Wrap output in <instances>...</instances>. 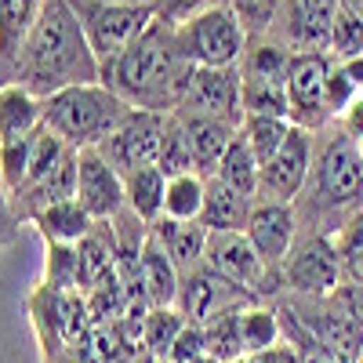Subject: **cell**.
Returning <instances> with one entry per match:
<instances>
[{
  "instance_id": "20",
  "label": "cell",
  "mask_w": 363,
  "mask_h": 363,
  "mask_svg": "<svg viewBox=\"0 0 363 363\" xmlns=\"http://www.w3.org/2000/svg\"><path fill=\"white\" fill-rule=\"evenodd\" d=\"M251 207H255V200L240 196L236 189H229L218 178H207L200 225L207 233H244L251 222Z\"/></svg>"
},
{
  "instance_id": "43",
  "label": "cell",
  "mask_w": 363,
  "mask_h": 363,
  "mask_svg": "<svg viewBox=\"0 0 363 363\" xmlns=\"http://www.w3.org/2000/svg\"><path fill=\"white\" fill-rule=\"evenodd\" d=\"M342 8H349V11H359V15H363V0H342Z\"/></svg>"
},
{
  "instance_id": "34",
  "label": "cell",
  "mask_w": 363,
  "mask_h": 363,
  "mask_svg": "<svg viewBox=\"0 0 363 363\" xmlns=\"http://www.w3.org/2000/svg\"><path fill=\"white\" fill-rule=\"evenodd\" d=\"M80 251L77 244H48V287L51 291H69L80 287Z\"/></svg>"
},
{
  "instance_id": "18",
  "label": "cell",
  "mask_w": 363,
  "mask_h": 363,
  "mask_svg": "<svg viewBox=\"0 0 363 363\" xmlns=\"http://www.w3.org/2000/svg\"><path fill=\"white\" fill-rule=\"evenodd\" d=\"M44 128V99H37L22 84L0 87V145L29 138Z\"/></svg>"
},
{
  "instance_id": "24",
  "label": "cell",
  "mask_w": 363,
  "mask_h": 363,
  "mask_svg": "<svg viewBox=\"0 0 363 363\" xmlns=\"http://www.w3.org/2000/svg\"><path fill=\"white\" fill-rule=\"evenodd\" d=\"M215 178H218V182H225L229 189H236L240 196L258 200V186H262V164H258V157L251 153V145H247L244 138H240V131H236L233 145L225 149V157H222V164H218Z\"/></svg>"
},
{
  "instance_id": "14",
  "label": "cell",
  "mask_w": 363,
  "mask_h": 363,
  "mask_svg": "<svg viewBox=\"0 0 363 363\" xmlns=\"http://www.w3.org/2000/svg\"><path fill=\"white\" fill-rule=\"evenodd\" d=\"M309 171H313V135L301 128H291L284 149L269 164H262L258 200L294 203L309 186Z\"/></svg>"
},
{
  "instance_id": "8",
  "label": "cell",
  "mask_w": 363,
  "mask_h": 363,
  "mask_svg": "<svg viewBox=\"0 0 363 363\" xmlns=\"http://www.w3.org/2000/svg\"><path fill=\"white\" fill-rule=\"evenodd\" d=\"M174 113H196L215 116L225 124H244V99H240V69H211V66H189L178 91Z\"/></svg>"
},
{
  "instance_id": "30",
  "label": "cell",
  "mask_w": 363,
  "mask_h": 363,
  "mask_svg": "<svg viewBox=\"0 0 363 363\" xmlns=\"http://www.w3.org/2000/svg\"><path fill=\"white\" fill-rule=\"evenodd\" d=\"M203 338H207V356L218 363H233L244 352V342H240V309L218 313L203 323Z\"/></svg>"
},
{
  "instance_id": "39",
  "label": "cell",
  "mask_w": 363,
  "mask_h": 363,
  "mask_svg": "<svg viewBox=\"0 0 363 363\" xmlns=\"http://www.w3.org/2000/svg\"><path fill=\"white\" fill-rule=\"evenodd\" d=\"M327 301H330L338 313H345V316L363 330V284H342Z\"/></svg>"
},
{
  "instance_id": "13",
  "label": "cell",
  "mask_w": 363,
  "mask_h": 363,
  "mask_svg": "<svg viewBox=\"0 0 363 363\" xmlns=\"http://www.w3.org/2000/svg\"><path fill=\"white\" fill-rule=\"evenodd\" d=\"M247 240L262 262L269 265L272 277L284 280V265L298 244V211L294 203H277V200H255L251 207V222H247Z\"/></svg>"
},
{
  "instance_id": "22",
  "label": "cell",
  "mask_w": 363,
  "mask_h": 363,
  "mask_svg": "<svg viewBox=\"0 0 363 363\" xmlns=\"http://www.w3.org/2000/svg\"><path fill=\"white\" fill-rule=\"evenodd\" d=\"M33 225H37V233L48 240V244H80V240L95 229V218H91L84 211V203L73 196V200L44 207L40 215L33 218Z\"/></svg>"
},
{
  "instance_id": "4",
  "label": "cell",
  "mask_w": 363,
  "mask_h": 363,
  "mask_svg": "<svg viewBox=\"0 0 363 363\" xmlns=\"http://www.w3.org/2000/svg\"><path fill=\"white\" fill-rule=\"evenodd\" d=\"M306 189L313 196V215L327 218V233L342 229L356 211H363V157L345 131L313 157Z\"/></svg>"
},
{
  "instance_id": "15",
  "label": "cell",
  "mask_w": 363,
  "mask_h": 363,
  "mask_svg": "<svg viewBox=\"0 0 363 363\" xmlns=\"http://www.w3.org/2000/svg\"><path fill=\"white\" fill-rule=\"evenodd\" d=\"M77 200L95 222L116 218L128 207L124 174L102 157V149H77Z\"/></svg>"
},
{
  "instance_id": "49",
  "label": "cell",
  "mask_w": 363,
  "mask_h": 363,
  "mask_svg": "<svg viewBox=\"0 0 363 363\" xmlns=\"http://www.w3.org/2000/svg\"><path fill=\"white\" fill-rule=\"evenodd\" d=\"M359 363H363V352H359Z\"/></svg>"
},
{
  "instance_id": "6",
  "label": "cell",
  "mask_w": 363,
  "mask_h": 363,
  "mask_svg": "<svg viewBox=\"0 0 363 363\" xmlns=\"http://www.w3.org/2000/svg\"><path fill=\"white\" fill-rule=\"evenodd\" d=\"M73 8L80 15V26L99 66L113 62L120 51H128L157 22L153 4H131V0H84V4H73Z\"/></svg>"
},
{
  "instance_id": "17",
  "label": "cell",
  "mask_w": 363,
  "mask_h": 363,
  "mask_svg": "<svg viewBox=\"0 0 363 363\" xmlns=\"http://www.w3.org/2000/svg\"><path fill=\"white\" fill-rule=\"evenodd\" d=\"M174 120L182 124V135H186V142H189L196 174L200 178H215L225 149L233 145L240 128L225 124V120H215V116H196V113H174Z\"/></svg>"
},
{
  "instance_id": "23",
  "label": "cell",
  "mask_w": 363,
  "mask_h": 363,
  "mask_svg": "<svg viewBox=\"0 0 363 363\" xmlns=\"http://www.w3.org/2000/svg\"><path fill=\"white\" fill-rule=\"evenodd\" d=\"M164 189H167V178L160 174V167H138L131 174H124V196L131 215L145 225H153L164 215Z\"/></svg>"
},
{
  "instance_id": "46",
  "label": "cell",
  "mask_w": 363,
  "mask_h": 363,
  "mask_svg": "<svg viewBox=\"0 0 363 363\" xmlns=\"http://www.w3.org/2000/svg\"><path fill=\"white\" fill-rule=\"evenodd\" d=\"M131 4H153V0H131Z\"/></svg>"
},
{
  "instance_id": "44",
  "label": "cell",
  "mask_w": 363,
  "mask_h": 363,
  "mask_svg": "<svg viewBox=\"0 0 363 363\" xmlns=\"http://www.w3.org/2000/svg\"><path fill=\"white\" fill-rule=\"evenodd\" d=\"M233 363H262V356H240V359H233Z\"/></svg>"
},
{
  "instance_id": "42",
  "label": "cell",
  "mask_w": 363,
  "mask_h": 363,
  "mask_svg": "<svg viewBox=\"0 0 363 363\" xmlns=\"http://www.w3.org/2000/svg\"><path fill=\"white\" fill-rule=\"evenodd\" d=\"M262 363H301V352L284 338L280 345H272L269 352H262Z\"/></svg>"
},
{
  "instance_id": "32",
  "label": "cell",
  "mask_w": 363,
  "mask_h": 363,
  "mask_svg": "<svg viewBox=\"0 0 363 363\" xmlns=\"http://www.w3.org/2000/svg\"><path fill=\"white\" fill-rule=\"evenodd\" d=\"M330 236H335V247H338V258H342L345 284H363V211H356V215Z\"/></svg>"
},
{
  "instance_id": "31",
  "label": "cell",
  "mask_w": 363,
  "mask_h": 363,
  "mask_svg": "<svg viewBox=\"0 0 363 363\" xmlns=\"http://www.w3.org/2000/svg\"><path fill=\"white\" fill-rule=\"evenodd\" d=\"M327 55L335 58V62H352V58L363 55V15H359V11L338 8L335 26H330Z\"/></svg>"
},
{
  "instance_id": "45",
  "label": "cell",
  "mask_w": 363,
  "mask_h": 363,
  "mask_svg": "<svg viewBox=\"0 0 363 363\" xmlns=\"http://www.w3.org/2000/svg\"><path fill=\"white\" fill-rule=\"evenodd\" d=\"M196 363H218V359H211V356H203V359H196Z\"/></svg>"
},
{
  "instance_id": "3",
  "label": "cell",
  "mask_w": 363,
  "mask_h": 363,
  "mask_svg": "<svg viewBox=\"0 0 363 363\" xmlns=\"http://www.w3.org/2000/svg\"><path fill=\"white\" fill-rule=\"evenodd\" d=\"M131 113V106L106 84H77L44 99V128L69 149H99Z\"/></svg>"
},
{
  "instance_id": "9",
  "label": "cell",
  "mask_w": 363,
  "mask_h": 363,
  "mask_svg": "<svg viewBox=\"0 0 363 363\" xmlns=\"http://www.w3.org/2000/svg\"><path fill=\"white\" fill-rule=\"evenodd\" d=\"M203 265L215 269L218 277H225L229 284H236L240 291H247L251 298L272 294L277 284H284L280 277L269 272V265L255 251L247 233H211L207 236V251H203Z\"/></svg>"
},
{
  "instance_id": "38",
  "label": "cell",
  "mask_w": 363,
  "mask_h": 363,
  "mask_svg": "<svg viewBox=\"0 0 363 363\" xmlns=\"http://www.w3.org/2000/svg\"><path fill=\"white\" fill-rule=\"evenodd\" d=\"M203 8H211V0H153V11L160 22L167 26H182L189 22L193 15H200Z\"/></svg>"
},
{
  "instance_id": "19",
  "label": "cell",
  "mask_w": 363,
  "mask_h": 363,
  "mask_svg": "<svg viewBox=\"0 0 363 363\" xmlns=\"http://www.w3.org/2000/svg\"><path fill=\"white\" fill-rule=\"evenodd\" d=\"M142 287L149 298V309H174L178 291H182V269L149 233L142 244Z\"/></svg>"
},
{
  "instance_id": "37",
  "label": "cell",
  "mask_w": 363,
  "mask_h": 363,
  "mask_svg": "<svg viewBox=\"0 0 363 363\" xmlns=\"http://www.w3.org/2000/svg\"><path fill=\"white\" fill-rule=\"evenodd\" d=\"M207 356V338H203V323H186L182 335L174 338L171 352H167V363H196Z\"/></svg>"
},
{
  "instance_id": "10",
  "label": "cell",
  "mask_w": 363,
  "mask_h": 363,
  "mask_svg": "<svg viewBox=\"0 0 363 363\" xmlns=\"http://www.w3.org/2000/svg\"><path fill=\"white\" fill-rule=\"evenodd\" d=\"M167 120L171 113H149V109H131L99 149L102 157L120 171V174H131L138 167H153L160 157V142L167 131Z\"/></svg>"
},
{
  "instance_id": "33",
  "label": "cell",
  "mask_w": 363,
  "mask_h": 363,
  "mask_svg": "<svg viewBox=\"0 0 363 363\" xmlns=\"http://www.w3.org/2000/svg\"><path fill=\"white\" fill-rule=\"evenodd\" d=\"M157 167L164 178H178V174H196V164H193V153H189V142L182 135V124L167 120V131H164V142H160V157H157Z\"/></svg>"
},
{
  "instance_id": "36",
  "label": "cell",
  "mask_w": 363,
  "mask_h": 363,
  "mask_svg": "<svg viewBox=\"0 0 363 363\" xmlns=\"http://www.w3.org/2000/svg\"><path fill=\"white\" fill-rule=\"evenodd\" d=\"M359 95H363V91L356 87V80L349 77V69L330 58V73H327V113H330V120L342 116Z\"/></svg>"
},
{
  "instance_id": "41",
  "label": "cell",
  "mask_w": 363,
  "mask_h": 363,
  "mask_svg": "<svg viewBox=\"0 0 363 363\" xmlns=\"http://www.w3.org/2000/svg\"><path fill=\"white\" fill-rule=\"evenodd\" d=\"M338 124H342V131H345L352 142H359V138H363V95H359V99H356V102L338 116Z\"/></svg>"
},
{
  "instance_id": "25",
  "label": "cell",
  "mask_w": 363,
  "mask_h": 363,
  "mask_svg": "<svg viewBox=\"0 0 363 363\" xmlns=\"http://www.w3.org/2000/svg\"><path fill=\"white\" fill-rule=\"evenodd\" d=\"M240 342H244L247 356H262L272 345L284 342V320L277 309H265V306H247L240 309Z\"/></svg>"
},
{
  "instance_id": "16",
  "label": "cell",
  "mask_w": 363,
  "mask_h": 363,
  "mask_svg": "<svg viewBox=\"0 0 363 363\" xmlns=\"http://www.w3.org/2000/svg\"><path fill=\"white\" fill-rule=\"evenodd\" d=\"M338 8H342V0H284L280 18H284L287 48H294V55L327 51Z\"/></svg>"
},
{
  "instance_id": "12",
  "label": "cell",
  "mask_w": 363,
  "mask_h": 363,
  "mask_svg": "<svg viewBox=\"0 0 363 363\" xmlns=\"http://www.w3.org/2000/svg\"><path fill=\"white\" fill-rule=\"evenodd\" d=\"M247 306H255V298L247 291H240L236 284H229L225 277H218L215 269L196 265L189 272H182V291H178L174 309L189 323H207L211 316H218V313L247 309Z\"/></svg>"
},
{
  "instance_id": "28",
  "label": "cell",
  "mask_w": 363,
  "mask_h": 363,
  "mask_svg": "<svg viewBox=\"0 0 363 363\" xmlns=\"http://www.w3.org/2000/svg\"><path fill=\"white\" fill-rule=\"evenodd\" d=\"M291 128L294 124L284 120V116H244V124H240V138L251 145V153L258 157V164H269L284 149Z\"/></svg>"
},
{
  "instance_id": "5",
  "label": "cell",
  "mask_w": 363,
  "mask_h": 363,
  "mask_svg": "<svg viewBox=\"0 0 363 363\" xmlns=\"http://www.w3.org/2000/svg\"><path fill=\"white\" fill-rule=\"evenodd\" d=\"M178 48L189 66H211V69H229L244 58L247 33L229 11V4H211L189 22L174 26Z\"/></svg>"
},
{
  "instance_id": "11",
  "label": "cell",
  "mask_w": 363,
  "mask_h": 363,
  "mask_svg": "<svg viewBox=\"0 0 363 363\" xmlns=\"http://www.w3.org/2000/svg\"><path fill=\"white\" fill-rule=\"evenodd\" d=\"M327 73H330V55L327 51H306L291 58V77H287V109L291 124L301 131H320L330 113H327Z\"/></svg>"
},
{
  "instance_id": "2",
  "label": "cell",
  "mask_w": 363,
  "mask_h": 363,
  "mask_svg": "<svg viewBox=\"0 0 363 363\" xmlns=\"http://www.w3.org/2000/svg\"><path fill=\"white\" fill-rule=\"evenodd\" d=\"M189 73V62L178 48V33L167 22H153L145 33L102 66V84L113 87L131 109L174 113L178 91Z\"/></svg>"
},
{
  "instance_id": "48",
  "label": "cell",
  "mask_w": 363,
  "mask_h": 363,
  "mask_svg": "<svg viewBox=\"0 0 363 363\" xmlns=\"http://www.w3.org/2000/svg\"><path fill=\"white\" fill-rule=\"evenodd\" d=\"M157 363H167V359H157Z\"/></svg>"
},
{
  "instance_id": "21",
  "label": "cell",
  "mask_w": 363,
  "mask_h": 363,
  "mask_svg": "<svg viewBox=\"0 0 363 363\" xmlns=\"http://www.w3.org/2000/svg\"><path fill=\"white\" fill-rule=\"evenodd\" d=\"M149 236L171 255V262L189 272L196 265H203V251H207V229L200 222H174V218H157L149 225Z\"/></svg>"
},
{
  "instance_id": "35",
  "label": "cell",
  "mask_w": 363,
  "mask_h": 363,
  "mask_svg": "<svg viewBox=\"0 0 363 363\" xmlns=\"http://www.w3.org/2000/svg\"><path fill=\"white\" fill-rule=\"evenodd\" d=\"M280 4L284 0H229V11L244 26L247 37H258L280 18Z\"/></svg>"
},
{
  "instance_id": "26",
  "label": "cell",
  "mask_w": 363,
  "mask_h": 363,
  "mask_svg": "<svg viewBox=\"0 0 363 363\" xmlns=\"http://www.w3.org/2000/svg\"><path fill=\"white\" fill-rule=\"evenodd\" d=\"M203 189H207V178H200V174H178V178H167V189H164V215H160V218L200 222Z\"/></svg>"
},
{
  "instance_id": "1",
  "label": "cell",
  "mask_w": 363,
  "mask_h": 363,
  "mask_svg": "<svg viewBox=\"0 0 363 363\" xmlns=\"http://www.w3.org/2000/svg\"><path fill=\"white\" fill-rule=\"evenodd\" d=\"M15 84L29 87L37 99H51L77 84H99L102 66L87 44L73 0H44L37 22L15 55Z\"/></svg>"
},
{
  "instance_id": "7",
  "label": "cell",
  "mask_w": 363,
  "mask_h": 363,
  "mask_svg": "<svg viewBox=\"0 0 363 363\" xmlns=\"http://www.w3.org/2000/svg\"><path fill=\"white\" fill-rule=\"evenodd\" d=\"M342 258L330 233H309L301 236L287 265H284V287L294 291L298 298H330L342 287Z\"/></svg>"
},
{
  "instance_id": "29",
  "label": "cell",
  "mask_w": 363,
  "mask_h": 363,
  "mask_svg": "<svg viewBox=\"0 0 363 363\" xmlns=\"http://www.w3.org/2000/svg\"><path fill=\"white\" fill-rule=\"evenodd\" d=\"M189 320L182 316L178 309H149L138 323V335L145 342V352L149 356H157V359H167L174 338L182 335V327H186Z\"/></svg>"
},
{
  "instance_id": "40",
  "label": "cell",
  "mask_w": 363,
  "mask_h": 363,
  "mask_svg": "<svg viewBox=\"0 0 363 363\" xmlns=\"http://www.w3.org/2000/svg\"><path fill=\"white\" fill-rule=\"evenodd\" d=\"M18 225H22V218L15 211V200H11V193L4 186H0V247L15 244V240H18Z\"/></svg>"
},
{
  "instance_id": "27",
  "label": "cell",
  "mask_w": 363,
  "mask_h": 363,
  "mask_svg": "<svg viewBox=\"0 0 363 363\" xmlns=\"http://www.w3.org/2000/svg\"><path fill=\"white\" fill-rule=\"evenodd\" d=\"M44 0H0V58H15Z\"/></svg>"
},
{
  "instance_id": "47",
  "label": "cell",
  "mask_w": 363,
  "mask_h": 363,
  "mask_svg": "<svg viewBox=\"0 0 363 363\" xmlns=\"http://www.w3.org/2000/svg\"><path fill=\"white\" fill-rule=\"evenodd\" d=\"M356 149H359V157H363V138H359V142H356Z\"/></svg>"
}]
</instances>
